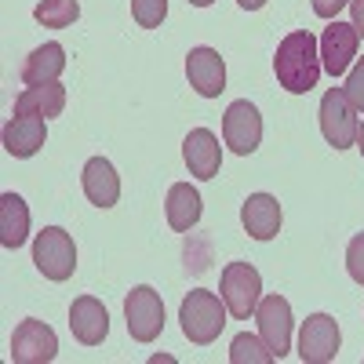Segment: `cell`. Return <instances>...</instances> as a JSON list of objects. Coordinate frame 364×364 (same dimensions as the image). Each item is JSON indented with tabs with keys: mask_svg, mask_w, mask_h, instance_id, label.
I'll return each instance as SVG.
<instances>
[{
	"mask_svg": "<svg viewBox=\"0 0 364 364\" xmlns=\"http://www.w3.org/2000/svg\"><path fill=\"white\" fill-rule=\"evenodd\" d=\"M321 44L310 29H295L277 44V55H273V73H277V84L291 95H306V91L317 87L321 80Z\"/></svg>",
	"mask_w": 364,
	"mask_h": 364,
	"instance_id": "obj_1",
	"label": "cell"
},
{
	"mask_svg": "<svg viewBox=\"0 0 364 364\" xmlns=\"http://www.w3.org/2000/svg\"><path fill=\"white\" fill-rule=\"evenodd\" d=\"M226 302L223 295L215 291H190L186 299H182V306H178V321H182V336H186L190 343L197 346H208V343H215L223 336V328H226Z\"/></svg>",
	"mask_w": 364,
	"mask_h": 364,
	"instance_id": "obj_2",
	"label": "cell"
},
{
	"mask_svg": "<svg viewBox=\"0 0 364 364\" xmlns=\"http://www.w3.org/2000/svg\"><path fill=\"white\" fill-rule=\"evenodd\" d=\"M33 262L48 281H70L77 269V245L63 226H44L33 240Z\"/></svg>",
	"mask_w": 364,
	"mask_h": 364,
	"instance_id": "obj_3",
	"label": "cell"
},
{
	"mask_svg": "<svg viewBox=\"0 0 364 364\" xmlns=\"http://www.w3.org/2000/svg\"><path fill=\"white\" fill-rule=\"evenodd\" d=\"M223 302L233 321H248L262 299V277L252 262H230L223 269Z\"/></svg>",
	"mask_w": 364,
	"mask_h": 364,
	"instance_id": "obj_4",
	"label": "cell"
},
{
	"mask_svg": "<svg viewBox=\"0 0 364 364\" xmlns=\"http://www.w3.org/2000/svg\"><path fill=\"white\" fill-rule=\"evenodd\" d=\"M357 109L346 99L343 87H328L324 99H321V135L328 139L331 149H350L357 142Z\"/></svg>",
	"mask_w": 364,
	"mask_h": 364,
	"instance_id": "obj_5",
	"label": "cell"
},
{
	"mask_svg": "<svg viewBox=\"0 0 364 364\" xmlns=\"http://www.w3.org/2000/svg\"><path fill=\"white\" fill-rule=\"evenodd\" d=\"M124 321H128V331H132L135 343H154L164 331V302H161V295L149 284L132 288V295L124 299Z\"/></svg>",
	"mask_w": 364,
	"mask_h": 364,
	"instance_id": "obj_6",
	"label": "cell"
},
{
	"mask_svg": "<svg viewBox=\"0 0 364 364\" xmlns=\"http://www.w3.org/2000/svg\"><path fill=\"white\" fill-rule=\"evenodd\" d=\"M339 346H343V336H339L336 317L314 314V317L302 321V331H299V357H302V364H328V360H336Z\"/></svg>",
	"mask_w": 364,
	"mask_h": 364,
	"instance_id": "obj_7",
	"label": "cell"
},
{
	"mask_svg": "<svg viewBox=\"0 0 364 364\" xmlns=\"http://www.w3.org/2000/svg\"><path fill=\"white\" fill-rule=\"evenodd\" d=\"M223 139L240 157H248V154L259 149V142H262V117H259V109L248 99L230 102V109L223 113Z\"/></svg>",
	"mask_w": 364,
	"mask_h": 364,
	"instance_id": "obj_8",
	"label": "cell"
},
{
	"mask_svg": "<svg viewBox=\"0 0 364 364\" xmlns=\"http://www.w3.org/2000/svg\"><path fill=\"white\" fill-rule=\"evenodd\" d=\"M255 321H259V336L269 346V353L277 360L288 357V350H291V306H288V299H281V295L259 299Z\"/></svg>",
	"mask_w": 364,
	"mask_h": 364,
	"instance_id": "obj_9",
	"label": "cell"
},
{
	"mask_svg": "<svg viewBox=\"0 0 364 364\" xmlns=\"http://www.w3.org/2000/svg\"><path fill=\"white\" fill-rule=\"evenodd\" d=\"M58 353V336L44 321H22L11 336V364H48Z\"/></svg>",
	"mask_w": 364,
	"mask_h": 364,
	"instance_id": "obj_10",
	"label": "cell"
},
{
	"mask_svg": "<svg viewBox=\"0 0 364 364\" xmlns=\"http://www.w3.org/2000/svg\"><path fill=\"white\" fill-rule=\"evenodd\" d=\"M357 41H360V37H357L353 22L331 18L328 29H324V37L317 41V44H321V66H324V73L343 77V73L350 70V63L357 58Z\"/></svg>",
	"mask_w": 364,
	"mask_h": 364,
	"instance_id": "obj_11",
	"label": "cell"
},
{
	"mask_svg": "<svg viewBox=\"0 0 364 364\" xmlns=\"http://www.w3.org/2000/svg\"><path fill=\"white\" fill-rule=\"evenodd\" d=\"M186 77L200 99H219L226 91V63L215 48H193L186 55Z\"/></svg>",
	"mask_w": 364,
	"mask_h": 364,
	"instance_id": "obj_12",
	"label": "cell"
},
{
	"mask_svg": "<svg viewBox=\"0 0 364 364\" xmlns=\"http://www.w3.org/2000/svg\"><path fill=\"white\" fill-rule=\"evenodd\" d=\"M70 331L84 346H99L109 336V314L95 295H80L70 306Z\"/></svg>",
	"mask_w": 364,
	"mask_h": 364,
	"instance_id": "obj_13",
	"label": "cell"
},
{
	"mask_svg": "<svg viewBox=\"0 0 364 364\" xmlns=\"http://www.w3.org/2000/svg\"><path fill=\"white\" fill-rule=\"evenodd\" d=\"M182 157H186L190 175L197 178H215L223 168V146L208 128H193L186 139H182Z\"/></svg>",
	"mask_w": 364,
	"mask_h": 364,
	"instance_id": "obj_14",
	"label": "cell"
},
{
	"mask_svg": "<svg viewBox=\"0 0 364 364\" xmlns=\"http://www.w3.org/2000/svg\"><path fill=\"white\" fill-rule=\"evenodd\" d=\"M48 128H44V117H29V113H15L8 124H4V149L11 157L26 161L33 157L37 149L44 146Z\"/></svg>",
	"mask_w": 364,
	"mask_h": 364,
	"instance_id": "obj_15",
	"label": "cell"
},
{
	"mask_svg": "<svg viewBox=\"0 0 364 364\" xmlns=\"http://www.w3.org/2000/svg\"><path fill=\"white\" fill-rule=\"evenodd\" d=\"M240 223H245L248 237L255 240H273L281 233V204L277 197L269 193H252L245 200V208H240Z\"/></svg>",
	"mask_w": 364,
	"mask_h": 364,
	"instance_id": "obj_16",
	"label": "cell"
},
{
	"mask_svg": "<svg viewBox=\"0 0 364 364\" xmlns=\"http://www.w3.org/2000/svg\"><path fill=\"white\" fill-rule=\"evenodd\" d=\"M80 182H84L87 200L95 204V208H113L117 197H120V175H117V168H113L106 157H91V161L84 164Z\"/></svg>",
	"mask_w": 364,
	"mask_h": 364,
	"instance_id": "obj_17",
	"label": "cell"
},
{
	"mask_svg": "<svg viewBox=\"0 0 364 364\" xmlns=\"http://www.w3.org/2000/svg\"><path fill=\"white\" fill-rule=\"evenodd\" d=\"M63 70H66V48L55 44V41H48V44H41V48H33V51L26 55L22 80H26L29 87H33V84H51V80L63 77Z\"/></svg>",
	"mask_w": 364,
	"mask_h": 364,
	"instance_id": "obj_18",
	"label": "cell"
},
{
	"mask_svg": "<svg viewBox=\"0 0 364 364\" xmlns=\"http://www.w3.org/2000/svg\"><path fill=\"white\" fill-rule=\"evenodd\" d=\"M29 237V208L18 193H0V245L18 252Z\"/></svg>",
	"mask_w": 364,
	"mask_h": 364,
	"instance_id": "obj_19",
	"label": "cell"
},
{
	"mask_svg": "<svg viewBox=\"0 0 364 364\" xmlns=\"http://www.w3.org/2000/svg\"><path fill=\"white\" fill-rule=\"evenodd\" d=\"M66 109V87L51 80V84H33V87H26L22 95L15 99V113H29V117H58Z\"/></svg>",
	"mask_w": 364,
	"mask_h": 364,
	"instance_id": "obj_20",
	"label": "cell"
},
{
	"mask_svg": "<svg viewBox=\"0 0 364 364\" xmlns=\"http://www.w3.org/2000/svg\"><path fill=\"white\" fill-rule=\"evenodd\" d=\"M200 193L190 186V182H175L168 190V226L175 233H190L200 223Z\"/></svg>",
	"mask_w": 364,
	"mask_h": 364,
	"instance_id": "obj_21",
	"label": "cell"
},
{
	"mask_svg": "<svg viewBox=\"0 0 364 364\" xmlns=\"http://www.w3.org/2000/svg\"><path fill=\"white\" fill-rule=\"evenodd\" d=\"M33 18L48 29H66L80 18V4L77 0H41L33 8Z\"/></svg>",
	"mask_w": 364,
	"mask_h": 364,
	"instance_id": "obj_22",
	"label": "cell"
},
{
	"mask_svg": "<svg viewBox=\"0 0 364 364\" xmlns=\"http://www.w3.org/2000/svg\"><path fill=\"white\" fill-rule=\"evenodd\" d=\"M230 360L233 364H269V360H277V357L269 353V346L262 339L248 336V331H240V336L233 339V346H230Z\"/></svg>",
	"mask_w": 364,
	"mask_h": 364,
	"instance_id": "obj_23",
	"label": "cell"
},
{
	"mask_svg": "<svg viewBox=\"0 0 364 364\" xmlns=\"http://www.w3.org/2000/svg\"><path fill=\"white\" fill-rule=\"evenodd\" d=\"M168 15V0H132V18L142 29H157Z\"/></svg>",
	"mask_w": 364,
	"mask_h": 364,
	"instance_id": "obj_24",
	"label": "cell"
},
{
	"mask_svg": "<svg viewBox=\"0 0 364 364\" xmlns=\"http://www.w3.org/2000/svg\"><path fill=\"white\" fill-rule=\"evenodd\" d=\"M343 91H346V99L353 102V109H357V113H364V58H357V66L346 73Z\"/></svg>",
	"mask_w": 364,
	"mask_h": 364,
	"instance_id": "obj_25",
	"label": "cell"
},
{
	"mask_svg": "<svg viewBox=\"0 0 364 364\" xmlns=\"http://www.w3.org/2000/svg\"><path fill=\"white\" fill-rule=\"evenodd\" d=\"M346 269H350V277L364 288V233H357L350 240V248H346Z\"/></svg>",
	"mask_w": 364,
	"mask_h": 364,
	"instance_id": "obj_26",
	"label": "cell"
},
{
	"mask_svg": "<svg viewBox=\"0 0 364 364\" xmlns=\"http://www.w3.org/2000/svg\"><path fill=\"white\" fill-rule=\"evenodd\" d=\"M346 4H350V0H314V11H317L321 18H328V22H331V18H336Z\"/></svg>",
	"mask_w": 364,
	"mask_h": 364,
	"instance_id": "obj_27",
	"label": "cell"
},
{
	"mask_svg": "<svg viewBox=\"0 0 364 364\" xmlns=\"http://www.w3.org/2000/svg\"><path fill=\"white\" fill-rule=\"evenodd\" d=\"M350 11H353V29H357V37H364V0H350Z\"/></svg>",
	"mask_w": 364,
	"mask_h": 364,
	"instance_id": "obj_28",
	"label": "cell"
},
{
	"mask_svg": "<svg viewBox=\"0 0 364 364\" xmlns=\"http://www.w3.org/2000/svg\"><path fill=\"white\" fill-rule=\"evenodd\" d=\"M237 4H240V8H245V11H259V8L266 4V0H237Z\"/></svg>",
	"mask_w": 364,
	"mask_h": 364,
	"instance_id": "obj_29",
	"label": "cell"
},
{
	"mask_svg": "<svg viewBox=\"0 0 364 364\" xmlns=\"http://www.w3.org/2000/svg\"><path fill=\"white\" fill-rule=\"evenodd\" d=\"M353 146L360 149V157H364V120H360V128H357V142Z\"/></svg>",
	"mask_w": 364,
	"mask_h": 364,
	"instance_id": "obj_30",
	"label": "cell"
},
{
	"mask_svg": "<svg viewBox=\"0 0 364 364\" xmlns=\"http://www.w3.org/2000/svg\"><path fill=\"white\" fill-rule=\"evenodd\" d=\"M193 8H208V4H215V0H190Z\"/></svg>",
	"mask_w": 364,
	"mask_h": 364,
	"instance_id": "obj_31",
	"label": "cell"
}]
</instances>
